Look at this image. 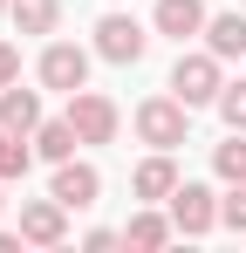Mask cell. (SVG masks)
<instances>
[{"mask_svg": "<svg viewBox=\"0 0 246 253\" xmlns=\"http://www.w3.org/2000/svg\"><path fill=\"white\" fill-rule=\"evenodd\" d=\"M62 199H55V192H48V199H35V206H21V240H35V247H62V233H69V226H62Z\"/></svg>", "mask_w": 246, "mask_h": 253, "instance_id": "7", "label": "cell"}, {"mask_svg": "<svg viewBox=\"0 0 246 253\" xmlns=\"http://www.w3.org/2000/svg\"><path fill=\"white\" fill-rule=\"evenodd\" d=\"M35 124H41V96L21 89V83H7L0 89V130H35Z\"/></svg>", "mask_w": 246, "mask_h": 253, "instance_id": "9", "label": "cell"}, {"mask_svg": "<svg viewBox=\"0 0 246 253\" xmlns=\"http://www.w3.org/2000/svg\"><path fill=\"white\" fill-rule=\"evenodd\" d=\"M14 21H21V35H48L62 21V7L55 0H14Z\"/></svg>", "mask_w": 246, "mask_h": 253, "instance_id": "14", "label": "cell"}, {"mask_svg": "<svg viewBox=\"0 0 246 253\" xmlns=\"http://www.w3.org/2000/svg\"><path fill=\"white\" fill-rule=\"evenodd\" d=\"M171 89H178V103H219V55H178V69H171Z\"/></svg>", "mask_w": 246, "mask_h": 253, "instance_id": "1", "label": "cell"}, {"mask_svg": "<svg viewBox=\"0 0 246 253\" xmlns=\"http://www.w3.org/2000/svg\"><path fill=\"white\" fill-rule=\"evenodd\" d=\"M41 83H48V89H69V96H76V89L89 83V55H82V48H69V42H55L48 55H41Z\"/></svg>", "mask_w": 246, "mask_h": 253, "instance_id": "6", "label": "cell"}, {"mask_svg": "<svg viewBox=\"0 0 246 253\" xmlns=\"http://www.w3.org/2000/svg\"><path fill=\"white\" fill-rule=\"evenodd\" d=\"M185 110H192V103H171V96H151V103L137 110V130H144V144H158V151H171V144H185Z\"/></svg>", "mask_w": 246, "mask_h": 253, "instance_id": "3", "label": "cell"}, {"mask_svg": "<svg viewBox=\"0 0 246 253\" xmlns=\"http://www.w3.org/2000/svg\"><path fill=\"white\" fill-rule=\"evenodd\" d=\"M7 83H21V48H14V42H0V89H7Z\"/></svg>", "mask_w": 246, "mask_h": 253, "instance_id": "20", "label": "cell"}, {"mask_svg": "<svg viewBox=\"0 0 246 253\" xmlns=\"http://www.w3.org/2000/svg\"><path fill=\"white\" fill-rule=\"evenodd\" d=\"M21 137H28V130H0V178H28V158H35V151H28Z\"/></svg>", "mask_w": 246, "mask_h": 253, "instance_id": "15", "label": "cell"}, {"mask_svg": "<svg viewBox=\"0 0 246 253\" xmlns=\"http://www.w3.org/2000/svg\"><path fill=\"white\" fill-rule=\"evenodd\" d=\"M96 192H103V178H96V165H76V158H62L55 165V199L62 206H96Z\"/></svg>", "mask_w": 246, "mask_h": 253, "instance_id": "8", "label": "cell"}, {"mask_svg": "<svg viewBox=\"0 0 246 253\" xmlns=\"http://www.w3.org/2000/svg\"><path fill=\"white\" fill-rule=\"evenodd\" d=\"M123 240H130V247H164V240H171V219H158V212H137Z\"/></svg>", "mask_w": 246, "mask_h": 253, "instance_id": "17", "label": "cell"}, {"mask_svg": "<svg viewBox=\"0 0 246 253\" xmlns=\"http://www.w3.org/2000/svg\"><path fill=\"white\" fill-rule=\"evenodd\" d=\"M219 117H226L233 130H246V83H226V89H219Z\"/></svg>", "mask_w": 246, "mask_h": 253, "instance_id": "18", "label": "cell"}, {"mask_svg": "<svg viewBox=\"0 0 246 253\" xmlns=\"http://www.w3.org/2000/svg\"><path fill=\"white\" fill-rule=\"evenodd\" d=\"M158 28L178 35V42L199 35V28H205V0H158Z\"/></svg>", "mask_w": 246, "mask_h": 253, "instance_id": "10", "label": "cell"}, {"mask_svg": "<svg viewBox=\"0 0 246 253\" xmlns=\"http://www.w3.org/2000/svg\"><path fill=\"white\" fill-rule=\"evenodd\" d=\"M212 171H219L226 185H240V178H246V137H240V130H233V144L212 151Z\"/></svg>", "mask_w": 246, "mask_h": 253, "instance_id": "16", "label": "cell"}, {"mask_svg": "<svg viewBox=\"0 0 246 253\" xmlns=\"http://www.w3.org/2000/svg\"><path fill=\"white\" fill-rule=\"evenodd\" d=\"M171 226H178V233H212V226H219L212 192H205V185H178V192H171Z\"/></svg>", "mask_w": 246, "mask_h": 253, "instance_id": "5", "label": "cell"}, {"mask_svg": "<svg viewBox=\"0 0 246 253\" xmlns=\"http://www.w3.org/2000/svg\"><path fill=\"white\" fill-rule=\"evenodd\" d=\"M205 42H212V55H219V62H226V55H246V21H240V14L205 21Z\"/></svg>", "mask_w": 246, "mask_h": 253, "instance_id": "12", "label": "cell"}, {"mask_svg": "<svg viewBox=\"0 0 246 253\" xmlns=\"http://www.w3.org/2000/svg\"><path fill=\"white\" fill-rule=\"evenodd\" d=\"M171 192H178V171H171V158L137 165V199H171Z\"/></svg>", "mask_w": 246, "mask_h": 253, "instance_id": "13", "label": "cell"}, {"mask_svg": "<svg viewBox=\"0 0 246 253\" xmlns=\"http://www.w3.org/2000/svg\"><path fill=\"white\" fill-rule=\"evenodd\" d=\"M219 219H226V226H240V233H246V178L233 185V199L219 206Z\"/></svg>", "mask_w": 246, "mask_h": 253, "instance_id": "19", "label": "cell"}, {"mask_svg": "<svg viewBox=\"0 0 246 253\" xmlns=\"http://www.w3.org/2000/svg\"><path fill=\"white\" fill-rule=\"evenodd\" d=\"M96 48H103V62H144V28L130 14H103L96 21Z\"/></svg>", "mask_w": 246, "mask_h": 253, "instance_id": "4", "label": "cell"}, {"mask_svg": "<svg viewBox=\"0 0 246 253\" xmlns=\"http://www.w3.org/2000/svg\"><path fill=\"white\" fill-rule=\"evenodd\" d=\"M76 144H82V130L69 124V117H62V124H35V151H41V158H55V165L76 158Z\"/></svg>", "mask_w": 246, "mask_h": 253, "instance_id": "11", "label": "cell"}, {"mask_svg": "<svg viewBox=\"0 0 246 253\" xmlns=\"http://www.w3.org/2000/svg\"><path fill=\"white\" fill-rule=\"evenodd\" d=\"M69 124L82 130V144H110V137H117V103L96 96V89H76V96H69Z\"/></svg>", "mask_w": 246, "mask_h": 253, "instance_id": "2", "label": "cell"}, {"mask_svg": "<svg viewBox=\"0 0 246 253\" xmlns=\"http://www.w3.org/2000/svg\"><path fill=\"white\" fill-rule=\"evenodd\" d=\"M0 7H14V0H0Z\"/></svg>", "mask_w": 246, "mask_h": 253, "instance_id": "21", "label": "cell"}]
</instances>
